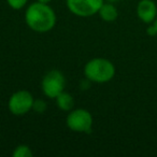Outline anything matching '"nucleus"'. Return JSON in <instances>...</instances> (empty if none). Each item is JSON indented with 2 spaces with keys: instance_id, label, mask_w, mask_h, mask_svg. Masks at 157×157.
I'll use <instances>...</instances> for the list:
<instances>
[{
  "instance_id": "423d86ee",
  "label": "nucleus",
  "mask_w": 157,
  "mask_h": 157,
  "mask_svg": "<svg viewBox=\"0 0 157 157\" xmlns=\"http://www.w3.org/2000/svg\"><path fill=\"white\" fill-rule=\"evenodd\" d=\"M33 101L35 99L28 90H18L10 97L9 110L14 115H24L33 109Z\"/></svg>"
},
{
  "instance_id": "f3484780",
  "label": "nucleus",
  "mask_w": 157,
  "mask_h": 157,
  "mask_svg": "<svg viewBox=\"0 0 157 157\" xmlns=\"http://www.w3.org/2000/svg\"><path fill=\"white\" fill-rule=\"evenodd\" d=\"M154 26L156 27V29H157V17L155 18V21H154Z\"/></svg>"
},
{
  "instance_id": "ddd939ff",
  "label": "nucleus",
  "mask_w": 157,
  "mask_h": 157,
  "mask_svg": "<svg viewBox=\"0 0 157 157\" xmlns=\"http://www.w3.org/2000/svg\"><path fill=\"white\" fill-rule=\"evenodd\" d=\"M90 80H88L87 78H86V80H82L81 81V84H80V87H81L82 90H88V88L90 87Z\"/></svg>"
},
{
  "instance_id": "6e6552de",
  "label": "nucleus",
  "mask_w": 157,
  "mask_h": 157,
  "mask_svg": "<svg viewBox=\"0 0 157 157\" xmlns=\"http://www.w3.org/2000/svg\"><path fill=\"white\" fill-rule=\"evenodd\" d=\"M98 13H99V15H100V17L102 18L105 22H114L118 16L117 9H116L115 6L111 2L103 3V5L101 6Z\"/></svg>"
},
{
  "instance_id": "f257e3e1",
  "label": "nucleus",
  "mask_w": 157,
  "mask_h": 157,
  "mask_svg": "<svg viewBox=\"0 0 157 157\" xmlns=\"http://www.w3.org/2000/svg\"><path fill=\"white\" fill-rule=\"evenodd\" d=\"M25 21L33 31L48 33L52 30L56 24V14L48 3L37 1L27 8Z\"/></svg>"
},
{
  "instance_id": "20e7f679",
  "label": "nucleus",
  "mask_w": 157,
  "mask_h": 157,
  "mask_svg": "<svg viewBox=\"0 0 157 157\" xmlns=\"http://www.w3.org/2000/svg\"><path fill=\"white\" fill-rule=\"evenodd\" d=\"M67 126L76 132H90L93 126V116L87 110L76 109L67 116Z\"/></svg>"
},
{
  "instance_id": "7ed1b4c3",
  "label": "nucleus",
  "mask_w": 157,
  "mask_h": 157,
  "mask_svg": "<svg viewBox=\"0 0 157 157\" xmlns=\"http://www.w3.org/2000/svg\"><path fill=\"white\" fill-rule=\"evenodd\" d=\"M66 86L65 75L59 70H51L42 80V90L48 98L55 99L63 92Z\"/></svg>"
},
{
  "instance_id": "9b49d317",
  "label": "nucleus",
  "mask_w": 157,
  "mask_h": 157,
  "mask_svg": "<svg viewBox=\"0 0 157 157\" xmlns=\"http://www.w3.org/2000/svg\"><path fill=\"white\" fill-rule=\"evenodd\" d=\"M33 110L36 111L37 113H43L46 110V103L44 100H41V99H37V100L33 101Z\"/></svg>"
},
{
  "instance_id": "39448f33",
  "label": "nucleus",
  "mask_w": 157,
  "mask_h": 157,
  "mask_svg": "<svg viewBox=\"0 0 157 157\" xmlns=\"http://www.w3.org/2000/svg\"><path fill=\"white\" fill-rule=\"evenodd\" d=\"M105 0H67L70 12L78 16L88 17L98 13Z\"/></svg>"
},
{
  "instance_id": "f03ea898",
  "label": "nucleus",
  "mask_w": 157,
  "mask_h": 157,
  "mask_svg": "<svg viewBox=\"0 0 157 157\" xmlns=\"http://www.w3.org/2000/svg\"><path fill=\"white\" fill-rule=\"evenodd\" d=\"M85 76L95 83H107L115 74L114 65L105 58L90 59L84 68Z\"/></svg>"
},
{
  "instance_id": "dca6fc26",
  "label": "nucleus",
  "mask_w": 157,
  "mask_h": 157,
  "mask_svg": "<svg viewBox=\"0 0 157 157\" xmlns=\"http://www.w3.org/2000/svg\"><path fill=\"white\" fill-rule=\"evenodd\" d=\"M108 2H111V3H113V2H117L118 0H107Z\"/></svg>"
},
{
  "instance_id": "f8f14e48",
  "label": "nucleus",
  "mask_w": 157,
  "mask_h": 157,
  "mask_svg": "<svg viewBox=\"0 0 157 157\" xmlns=\"http://www.w3.org/2000/svg\"><path fill=\"white\" fill-rule=\"evenodd\" d=\"M8 5L14 10H20L25 7L27 3V0H7Z\"/></svg>"
},
{
  "instance_id": "1a4fd4ad",
  "label": "nucleus",
  "mask_w": 157,
  "mask_h": 157,
  "mask_svg": "<svg viewBox=\"0 0 157 157\" xmlns=\"http://www.w3.org/2000/svg\"><path fill=\"white\" fill-rule=\"evenodd\" d=\"M56 100V105L63 111H70L72 108L74 107V99L72 95L68 94V93H60L58 96L55 98Z\"/></svg>"
},
{
  "instance_id": "2eb2a0df",
  "label": "nucleus",
  "mask_w": 157,
  "mask_h": 157,
  "mask_svg": "<svg viewBox=\"0 0 157 157\" xmlns=\"http://www.w3.org/2000/svg\"><path fill=\"white\" fill-rule=\"evenodd\" d=\"M39 2H42V3H48L51 1V0H38Z\"/></svg>"
},
{
  "instance_id": "4468645a",
  "label": "nucleus",
  "mask_w": 157,
  "mask_h": 157,
  "mask_svg": "<svg viewBox=\"0 0 157 157\" xmlns=\"http://www.w3.org/2000/svg\"><path fill=\"white\" fill-rule=\"evenodd\" d=\"M146 33H147L150 36H152V37H154V36H156V35H157V29H156V27H155L154 25H152V26H150V27L147 28Z\"/></svg>"
},
{
  "instance_id": "0eeeda50",
  "label": "nucleus",
  "mask_w": 157,
  "mask_h": 157,
  "mask_svg": "<svg viewBox=\"0 0 157 157\" xmlns=\"http://www.w3.org/2000/svg\"><path fill=\"white\" fill-rule=\"evenodd\" d=\"M137 14L142 22L150 24L157 17V7L153 0H141L138 3Z\"/></svg>"
},
{
  "instance_id": "9d476101",
  "label": "nucleus",
  "mask_w": 157,
  "mask_h": 157,
  "mask_svg": "<svg viewBox=\"0 0 157 157\" xmlns=\"http://www.w3.org/2000/svg\"><path fill=\"white\" fill-rule=\"evenodd\" d=\"M12 155H13V157H31L33 155V153L29 146L18 145L17 147L14 148Z\"/></svg>"
}]
</instances>
